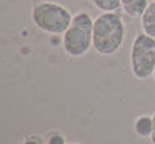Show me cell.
Here are the masks:
<instances>
[{"instance_id": "1", "label": "cell", "mask_w": 155, "mask_h": 144, "mask_svg": "<svg viewBox=\"0 0 155 144\" xmlns=\"http://www.w3.org/2000/svg\"><path fill=\"white\" fill-rule=\"evenodd\" d=\"M125 23L117 12H102L94 19L93 48L102 56H112L125 41Z\"/></svg>"}, {"instance_id": "2", "label": "cell", "mask_w": 155, "mask_h": 144, "mask_svg": "<svg viewBox=\"0 0 155 144\" xmlns=\"http://www.w3.org/2000/svg\"><path fill=\"white\" fill-rule=\"evenodd\" d=\"M94 19L87 11L74 15L70 27L63 34V48L71 57H82L93 48Z\"/></svg>"}, {"instance_id": "3", "label": "cell", "mask_w": 155, "mask_h": 144, "mask_svg": "<svg viewBox=\"0 0 155 144\" xmlns=\"http://www.w3.org/2000/svg\"><path fill=\"white\" fill-rule=\"evenodd\" d=\"M74 15L68 8L54 2H38L31 10V21L38 30L48 34H64Z\"/></svg>"}, {"instance_id": "4", "label": "cell", "mask_w": 155, "mask_h": 144, "mask_svg": "<svg viewBox=\"0 0 155 144\" xmlns=\"http://www.w3.org/2000/svg\"><path fill=\"white\" fill-rule=\"evenodd\" d=\"M131 71L140 80L153 76L155 70V40L144 33H139L134 38L129 52Z\"/></svg>"}, {"instance_id": "5", "label": "cell", "mask_w": 155, "mask_h": 144, "mask_svg": "<svg viewBox=\"0 0 155 144\" xmlns=\"http://www.w3.org/2000/svg\"><path fill=\"white\" fill-rule=\"evenodd\" d=\"M148 0H121V10L129 18H142L143 12L148 7Z\"/></svg>"}, {"instance_id": "6", "label": "cell", "mask_w": 155, "mask_h": 144, "mask_svg": "<svg viewBox=\"0 0 155 144\" xmlns=\"http://www.w3.org/2000/svg\"><path fill=\"white\" fill-rule=\"evenodd\" d=\"M153 128H154V120L153 116L150 114H142L139 117H136L134 123V132L142 139L150 137L153 133Z\"/></svg>"}, {"instance_id": "7", "label": "cell", "mask_w": 155, "mask_h": 144, "mask_svg": "<svg viewBox=\"0 0 155 144\" xmlns=\"http://www.w3.org/2000/svg\"><path fill=\"white\" fill-rule=\"evenodd\" d=\"M140 25L144 34L150 35L155 40V2L150 3L140 18Z\"/></svg>"}, {"instance_id": "8", "label": "cell", "mask_w": 155, "mask_h": 144, "mask_svg": "<svg viewBox=\"0 0 155 144\" xmlns=\"http://www.w3.org/2000/svg\"><path fill=\"white\" fill-rule=\"evenodd\" d=\"M90 2L102 12H116L121 7V0H90Z\"/></svg>"}, {"instance_id": "9", "label": "cell", "mask_w": 155, "mask_h": 144, "mask_svg": "<svg viewBox=\"0 0 155 144\" xmlns=\"http://www.w3.org/2000/svg\"><path fill=\"white\" fill-rule=\"evenodd\" d=\"M46 144H67V142H65L63 133H60V132H54V133H52L51 136L48 137Z\"/></svg>"}, {"instance_id": "10", "label": "cell", "mask_w": 155, "mask_h": 144, "mask_svg": "<svg viewBox=\"0 0 155 144\" xmlns=\"http://www.w3.org/2000/svg\"><path fill=\"white\" fill-rule=\"evenodd\" d=\"M21 144H44V139L41 136H37V135H30Z\"/></svg>"}, {"instance_id": "11", "label": "cell", "mask_w": 155, "mask_h": 144, "mask_svg": "<svg viewBox=\"0 0 155 144\" xmlns=\"http://www.w3.org/2000/svg\"><path fill=\"white\" fill-rule=\"evenodd\" d=\"M153 120H154V128H153V133H151V136H150V140L153 144H155V112L153 114Z\"/></svg>"}, {"instance_id": "12", "label": "cell", "mask_w": 155, "mask_h": 144, "mask_svg": "<svg viewBox=\"0 0 155 144\" xmlns=\"http://www.w3.org/2000/svg\"><path fill=\"white\" fill-rule=\"evenodd\" d=\"M67 144H79V143H76V142H70V143H67Z\"/></svg>"}, {"instance_id": "13", "label": "cell", "mask_w": 155, "mask_h": 144, "mask_svg": "<svg viewBox=\"0 0 155 144\" xmlns=\"http://www.w3.org/2000/svg\"><path fill=\"white\" fill-rule=\"evenodd\" d=\"M153 77H154V82H155V70H154V74H153Z\"/></svg>"}, {"instance_id": "14", "label": "cell", "mask_w": 155, "mask_h": 144, "mask_svg": "<svg viewBox=\"0 0 155 144\" xmlns=\"http://www.w3.org/2000/svg\"><path fill=\"white\" fill-rule=\"evenodd\" d=\"M153 2H155V0H153Z\"/></svg>"}]
</instances>
